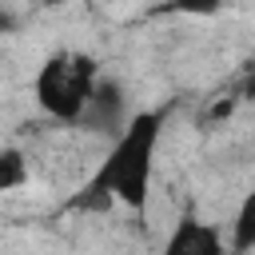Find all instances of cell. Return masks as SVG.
<instances>
[{"instance_id":"cell-1","label":"cell","mask_w":255,"mask_h":255,"mask_svg":"<svg viewBox=\"0 0 255 255\" xmlns=\"http://www.w3.org/2000/svg\"><path fill=\"white\" fill-rule=\"evenodd\" d=\"M163 131V112H135L131 124L112 139L104 163L76 195V207H104L124 203L128 211H143L151 199V175H155V147Z\"/></svg>"},{"instance_id":"cell-2","label":"cell","mask_w":255,"mask_h":255,"mask_svg":"<svg viewBox=\"0 0 255 255\" xmlns=\"http://www.w3.org/2000/svg\"><path fill=\"white\" fill-rule=\"evenodd\" d=\"M100 80L104 76H100L96 56L76 52V48H60L40 64V72L32 80V96H36L40 112L52 116L56 124H80Z\"/></svg>"},{"instance_id":"cell-3","label":"cell","mask_w":255,"mask_h":255,"mask_svg":"<svg viewBox=\"0 0 255 255\" xmlns=\"http://www.w3.org/2000/svg\"><path fill=\"white\" fill-rule=\"evenodd\" d=\"M88 131H100V135H120L128 124H131V116H128V96H124V88L116 84V80H100L96 84V92H92V104H88V112H84V120H80Z\"/></svg>"},{"instance_id":"cell-4","label":"cell","mask_w":255,"mask_h":255,"mask_svg":"<svg viewBox=\"0 0 255 255\" xmlns=\"http://www.w3.org/2000/svg\"><path fill=\"white\" fill-rule=\"evenodd\" d=\"M159 255H223V235L215 223H203L195 211H183Z\"/></svg>"},{"instance_id":"cell-5","label":"cell","mask_w":255,"mask_h":255,"mask_svg":"<svg viewBox=\"0 0 255 255\" xmlns=\"http://www.w3.org/2000/svg\"><path fill=\"white\" fill-rule=\"evenodd\" d=\"M247 251H255V191L243 195L231 219V255H247Z\"/></svg>"},{"instance_id":"cell-6","label":"cell","mask_w":255,"mask_h":255,"mask_svg":"<svg viewBox=\"0 0 255 255\" xmlns=\"http://www.w3.org/2000/svg\"><path fill=\"white\" fill-rule=\"evenodd\" d=\"M28 179V163L20 155V147H4L0 151V191H16Z\"/></svg>"},{"instance_id":"cell-7","label":"cell","mask_w":255,"mask_h":255,"mask_svg":"<svg viewBox=\"0 0 255 255\" xmlns=\"http://www.w3.org/2000/svg\"><path fill=\"white\" fill-rule=\"evenodd\" d=\"M175 12H187V16H215L223 8V0H171Z\"/></svg>"},{"instance_id":"cell-8","label":"cell","mask_w":255,"mask_h":255,"mask_svg":"<svg viewBox=\"0 0 255 255\" xmlns=\"http://www.w3.org/2000/svg\"><path fill=\"white\" fill-rule=\"evenodd\" d=\"M40 8H64V4H76V0H36Z\"/></svg>"},{"instance_id":"cell-9","label":"cell","mask_w":255,"mask_h":255,"mask_svg":"<svg viewBox=\"0 0 255 255\" xmlns=\"http://www.w3.org/2000/svg\"><path fill=\"white\" fill-rule=\"evenodd\" d=\"M243 96H255V76L247 80V88H243Z\"/></svg>"}]
</instances>
